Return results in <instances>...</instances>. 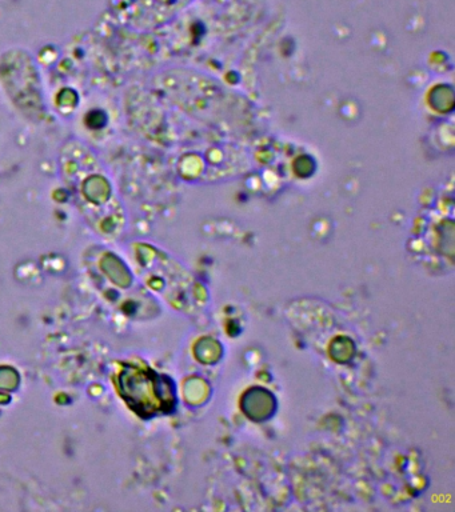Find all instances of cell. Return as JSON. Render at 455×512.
<instances>
[{
    "label": "cell",
    "mask_w": 455,
    "mask_h": 512,
    "mask_svg": "<svg viewBox=\"0 0 455 512\" xmlns=\"http://www.w3.org/2000/svg\"><path fill=\"white\" fill-rule=\"evenodd\" d=\"M119 390L139 415L150 416L173 407V392L153 371L130 366L119 375Z\"/></svg>",
    "instance_id": "6da1fadb"
}]
</instances>
